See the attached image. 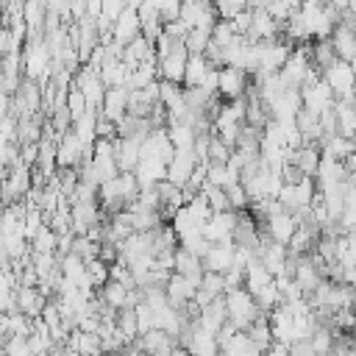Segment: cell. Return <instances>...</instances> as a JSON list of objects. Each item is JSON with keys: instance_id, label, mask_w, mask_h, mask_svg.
I'll return each instance as SVG.
<instances>
[{"instance_id": "6da1fadb", "label": "cell", "mask_w": 356, "mask_h": 356, "mask_svg": "<svg viewBox=\"0 0 356 356\" xmlns=\"http://www.w3.org/2000/svg\"><path fill=\"white\" fill-rule=\"evenodd\" d=\"M222 300H225V320H228L236 331H248V328H250V323L261 317V312H259V306H256L253 295H250L245 286L225 292V295H222Z\"/></svg>"}, {"instance_id": "7a4b0ae2", "label": "cell", "mask_w": 356, "mask_h": 356, "mask_svg": "<svg viewBox=\"0 0 356 356\" xmlns=\"http://www.w3.org/2000/svg\"><path fill=\"white\" fill-rule=\"evenodd\" d=\"M320 78H323V83L331 89V95L339 100V97H350L353 95V67L348 64V61H334L331 67H325L323 72H320Z\"/></svg>"}, {"instance_id": "3957f363", "label": "cell", "mask_w": 356, "mask_h": 356, "mask_svg": "<svg viewBox=\"0 0 356 356\" xmlns=\"http://www.w3.org/2000/svg\"><path fill=\"white\" fill-rule=\"evenodd\" d=\"M250 86V75H245L236 67H217V97L220 100H236L245 97Z\"/></svg>"}, {"instance_id": "277c9868", "label": "cell", "mask_w": 356, "mask_h": 356, "mask_svg": "<svg viewBox=\"0 0 356 356\" xmlns=\"http://www.w3.org/2000/svg\"><path fill=\"white\" fill-rule=\"evenodd\" d=\"M186 56H189V53L184 50V44H172L164 56H159V58H156V72L161 75V81L181 86V81H184V67H186Z\"/></svg>"}, {"instance_id": "5b68a950", "label": "cell", "mask_w": 356, "mask_h": 356, "mask_svg": "<svg viewBox=\"0 0 356 356\" xmlns=\"http://www.w3.org/2000/svg\"><path fill=\"white\" fill-rule=\"evenodd\" d=\"M295 228H298L295 214H289V211H275V214H270V217L264 220V225H259V234H264L270 242L286 248V242H289V236L295 234Z\"/></svg>"}, {"instance_id": "8992f818", "label": "cell", "mask_w": 356, "mask_h": 356, "mask_svg": "<svg viewBox=\"0 0 356 356\" xmlns=\"http://www.w3.org/2000/svg\"><path fill=\"white\" fill-rule=\"evenodd\" d=\"M203 264V273H217V275H225L228 270H234V242H214L209 245V250L203 253L200 259Z\"/></svg>"}, {"instance_id": "52a82bcc", "label": "cell", "mask_w": 356, "mask_h": 356, "mask_svg": "<svg viewBox=\"0 0 356 356\" xmlns=\"http://www.w3.org/2000/svg\"><path fill=\"white\" fill-rule=\"evenodd\" d=\"M200 161L195 159V153L192 150H175L172 153V159L167 161V172H164V181H170V184H175V186H184L186 181H189V175L195 172V167H197Z\"/></svg>"}, {"instance_id": "ba28073f", "label": "cell", "mask_w": 356, "mask_h": 356, "mask_svg": "<svg viewBox=\"0 0 356 356\" xmlns=\"http://www.w3.org/2000/svg\"><path fill=\"white\" fill-rule=\"evenodd\" d=\"M134 345L142 350V353H150V356H170V350L178 345L167 331L161 328H150L145 334H139V339H134Z\"/></svg>"}, {"instance_id": "9c48e42d", "label": "cell", "mask_w": 356, "mask_h": 356, "mask_svg": "<svg viewBox=\"0 0 356 356\" xmlns=\"http://www.w3.org/2000/svg\"><path fill=\"white\" fill-rule=\"evenodd\" d=\"M139 36V17L134 8H122L120 17L111 22V42H117L120 47L131 44Z\"/></svg>"}, {"instance_id": "30bf717a", "label": "cell", "mask_w": 356, "mask_h": 356, "mask_svg": "<svg viewBox=\"0 0 356 356\" xmlns=\"http://www.w3.org/2000/svg\"><path fill=\"white\" fill-rule=\"evenodd\" d=\"M125 106H128V89L125 86H108L103 92V103H100V117L111 120L114 125L125 117Z\"/></svg>"}, {"instance_id": "8fae6325", "label": "cell", "mask_w": 356, "mask_h": 356, "mask_svg": "<svg viewBox=\"0 0 356 356\" xmlns=\"http://www.w3.org/2000/svg\"><path fill=\"white\" fill-rule=\"evenodd\" d=\"M164 172H167V164L156 159H139L134 167V178L139 189H153L159 181H164Z\"/></svg>"}, {"instance_id": "7c38bea8", "label": "cell", "mask_w": 356, "mask_h": 356, "mask_svg": "<svg viewBox=\"0 0 356 356\" xmlns=\"http://www.w3.org/2000/svg\"><path fill=\"white\" fill-rule=\"evenodd\" d=\"M289 164H295L303 178H314L317 164H320V150H317V145H300L298 150H292V153H289Z\"/></svg>"}, {"instance_id": "4fadbf2b", "label": "cell", "mask_w": 356, "mask_h": 356, "mask_svg": "<svg viewBox=\"0 0 356 356\" xmlns=\"http://www.w3.org/2000/svg\"><path fill=\"white\" fill-rule=\"evenodd\" d=\"M114 161L120 172H134L139 161V142L136 139H114Z\"/></svg>"}, {"instance_id": "5bb4252c", "label": "cell", "mask_w": 356, "mask_h": 356, "mask_svg": "<svg viewBox=\"0 0 356 356\" xmlns=\"http://www.w3.org/2000/svg\"><path fill=\"white\" fill-rule=\"evenodd\" d=\"M172 273L186 275V278H192V281H197V284H200L203 264H200V259H197V256H192L189 250L175 248V250H172Z\"/></svg>"}, {"instance_id": "9a60e30c", "label": "cell", "mask_w": 356, "mask_h": 356, "mask_svg": "<svg viewBox=\"0 0 356 356\" xmlns=\"http://www.w3.org/2000/svg\"><path fill=\"white\" fill-rule=\"evenodd\" d=\"M331 47H334V56L339 58V61H353V44H356V39H353V28H345V25H337L334 31H331Z\"/></svg>"}, {"instance_id": "2e32d148", "label": "cell", "mask_w": 356, "mask_h": 356, "mask_svg": "<svg viewBox=\"0 0 356 356\" xmlns=\"http://www.w3.org/2000/svg\"><path fill=\"white\" fill-rule=\"evenodd\" d=\"M209 70H217V67H211L203 53L186 56V67H184V81H181V86H200Z\"/></svg>"}, {"instance_id": "e0dca14e", "label": "cell", "mask_w": 356, "mask_h": 356, "mask_svg": "<svg viewBox=\"0 0 356 356\" xmlns=\"http://www.w3.org/2000/svg\"><path fill=\"white\" fill-rule=\"evenodd\" d=\"M239 181V172L231 170L228 164H206V184L209 186H217V189H225L231 184Z\"/></svg>"}, {"instance_id": "ac0fdd59", "label": "cell", "mask_w": 356, "mask_h": 356, "mask_svg": "<svg viewBox=\"0 0 356 356\" xmlns=\"http://www.w3.org/2000/svg\"><path fill=\"white\" fill-rule=\"evenodd\" d=\"M70 253H75V256H78V259L86 264V261L97 259V253H100V242H92L89 236H72Z\"/></svg>"}, {"instance_id": "d6986e66", "label": "cell", "mask_w": 356, "mask_h": 356, "mask_svg": "<svg viewBox=\"0 0 356 356\" xmlns=\"http://www.w3.org/2000/svg\"><path fill=\"white\" fill-rule=\"evenodd\" d=\"M83 273H86V281L92 284V289H95V286H103V284L108 281V264L100 261V259L86 261V264H83Z\"/></svg>"}, {"instance_id": "ffe728a7", "label": "cell", "mask_w": 356, "mask_h": 356, "mask_svg": "<svg viewBox=\"0 0 356 356\" xmlns=\"http://www.w3.org/2000/svg\"><path fill=\"white\" fill-rule=\"evenodd\" d=\"M228 156H231V147L222 145V142L211 134V136H209V147H206V164H225Z\"/></svg>"}, {"instance_id": "44dd1931", "label": "cell", "mask_w": 356, "mask_h": 356, "mask_svg": "<svg viewBox=\"0 0 356 356\" xmlns=\"http://www.w3.org/2000/svg\"><path fill=\"white\" fill-rule=\"evenodd\" d=\"M56 242H58V236H56L47 225H42V228L33 234V253H53Z\"/></svg>"}, {"instance_id": "7402d4cb", "label": "cell", "mask_w": 356, "mask_h": 356, "mask_svg": "<svg viewBox=\"0 0 356 356\" xmlns=\"http://www.w3.org/2000/svg\"><path fill=\"white\" fill-rule=\"evenodd\" d=\"M211 6L217 11V19H231L234 14L245 11V0H214Z\"/></svg>"}, {"instance_id": "603a6c76", "label": "cell", "mask_w": 356, "mask_h": 356, "mask_svg": "<svg viewBox=\"0 0 356 356\" xmlns=\"http://www.w3.org/2000/svg\"><path fill=\"white\" fill-rule=\"evenodd\" d=\"M8 114V97H6V92H3V86H0V120Z\"/></svg>"}]
</instances>
